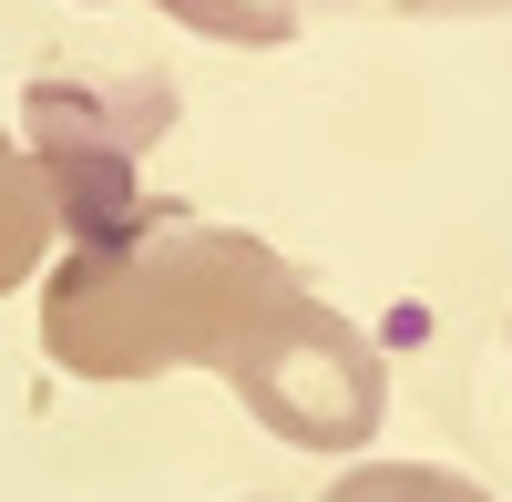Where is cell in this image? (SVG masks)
<instances>
[{"label": "cell", "instance_id": "obj_1", "mask_svg": "<svg viewBox=\"0 0 512 502\" xmlns=\"http://www.w3.org/2000/svg\"><path fill=\"white\" fill-rule=\"evenodd\" d=\"M277 298H297V267L267 236L164 205L123 246H62L41 287V349L72 380H164V369L226 380Z\"/></svg>", "mask_w": 512, "mask_h": 502}, {"label": "cell", "instance_id": "obj_2", "mask_svg": "<svg viewBox=\"0 0 512 502\" xmlns=\"http://www.w3.org/2000/svg\"><path fill=\"white\" fill-rule=\"evenodd\" d=\"M175 82L164 72H41L21 93V144L52 185V216L72 246H123L164 205L144 195V144L175 134Z\"/></svg>", "mask_w": 512, "mask_h": 502}, {"label": "cell", "instance_id": "obj_3", "mask_svg": "<svg viewBox=\"0 0 512 502\" xmlns=\"http://www.w3.org/2000/svg\"><path fill=\"white\" fill-rule=\"evenodd\" d=\"M226 390L287 451H359L379 421H390V369H379V349L328 298H308V287L256 318V339L236 349Z\"/></svg>", "mask_w": 512, "mask_h": 502}, {"label": "cell", "instance_id": "obj_4", "mask_svg": "<svg viewBox=\"0 0 512 502\" xmlns=\"http://www.w3.org/2000/svg\"><path fill=\"white\" fill-rule=\"evenodd\" d=\"M52 236H62L52 185H41V164H31V144H21V134H0V298H11L21 277H41Z\"/></svg>", "mask_w": 512, "mask_h": 502}, {"label": "cell", "instance_id": "obj_5", "mask_svg": "<svg viewBox=\"0 0 512 502\" xmlns=\"http://www.w3.org/2000/svg\"><path fill=\"white\" fill-rule=\"evenodd\" d=\"M318 502H492L472 472H451V462H359L349 482H328Z\"/></svg>", "mask_w": 512, "mask_h": 502}, {"label": "cell", "instance_id": "obj_6", "mask_svg": "<svg viewBox=\"0 0 512 502\" xmlns=\"http://www.w3.org/2000/svg\"><path fill=\"white\" fill-rule=\"evenodd\" d=\"M154 11L185 21V31H205V41H256V52H267V41H287L318 0H154Z\"/></svg>", "mask_w": 512, "mask_h": 502}, {"label": "cell", "instance_id": "obj_7", "mask_svg": "<svg viewBox=\"0 0 512 502\" xmlns=\"http://www.w3.org/2000/svg\"><path fill=\"white\" fill-rule=\"evenodd\" d=\"M400 11H512V0H400Z\"/></svg>", "mask_w": 512, "mask_h": 502}]
</instances>
